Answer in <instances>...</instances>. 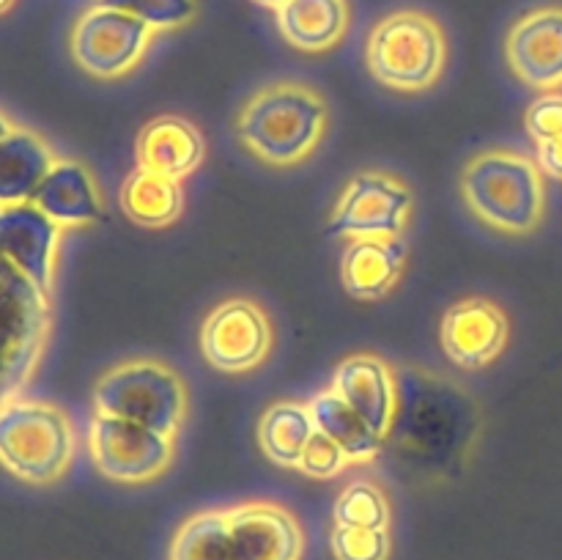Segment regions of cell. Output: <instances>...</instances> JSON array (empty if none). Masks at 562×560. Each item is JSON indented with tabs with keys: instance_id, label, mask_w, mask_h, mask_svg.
Returning <instances> with one entry per match:
<instances>
[{
	"instance_id": "obj_20",
	"label": "cell",
	"mask_w": 562,
	"mask_h": 560,
	"mask_svg": "<svg viewBox=\"0 0 562 560\" xmlns=\"http://www.w3.org/2000/svg\"><path fill=\"white\" fill-rule=\"evenodd\" d=\"M53 165V148L36 132L14 126L0 137V206L31 201Z\"/></svg>"
},
{
	"instance_id": "obj_23",
	"label": "cell",
	"mask_w": 562,
	"mask_h": 560,
	"mask_svg": "<svg viewBox=\"0 0 562 560\" xmlns=\"http://www.w3.org/2000/svg\"><path fill=\"white\" fill-rule=\"evenodd\" d=\"M119 203L121 212L140 228H168L184 212V190L181 181L137 168L121 184Z\"/></svg>"
},
{
	"instance_id": "obj_18",
	"label": "cell",
	"mask_w": 562,
	"mask_h": 560,
	"mask_svg": "<svg viewBox=\"0 0 562 560\" xmlns=\"http://www.w3.org/2000/svg\"><path fill=\"white\" fill-rule=\"evenodd\" d=\"M406 269V242L349 239L340 261V280L351 300L379 302L398 289Z\"/></svg>"
},
{
	"instance_id": "obj_14",
	"label": "cell",
	"mask_w": 562,
	"mask_h": 560,
	"mask_svg": "<svg viewBox=\"0 0 562 560\" xmlns=\"http://www.w3.org/2000/svg\"><path fill=\"white\" fill-rule=\"evenodd\" d=\"M60 231L64 228L31 201L0 206V256L49 296H53Z\"/></svg>"
},
{
	"instance_id": "obj_17",
	"label": "cell",
	"mask_w": 562,
	"mask_h": 560,
	"mask_svg": "<svg viewBox=\"0 0 562 560\" xmlns=\"http://www.w3.org/2000/svg\"><path fill=\"white\" fill-rule=\"evenodd\" d=\"M60 228H86L102 220L104 201L99 181L77 159H55L49 173L31 198Z\"/></svg>"
},
{
	"instance_id": "obj_11",
	"label": "cell",
	"mask_w": 562,
	"mask_h": 560,
	"mask_svg": "<svg viewBox=\"0 0 562 560\" xmlns=\"http://www.w3.org/2000/svg\"><path fill=\"white\" fill-rule=\"evenodd\" d=\"M201 351L223 373H250L269 360L274 327L267 307L252 296H225L201 324Z\"/></svg>"
},
{
	"instance_id": "obj_25",
	"label": "cell",
	"mask_w": 562,
	"mask_h": 560,
	"mask_svg": "<svg viewBox=\"0 0 562 560\" xmlns=\"http://www.w3.org/2000/svg\"><path fill=\"white\" fill-rule=\"evenodd\" d=\"M97 3L126 11L154 33L179 31L198 16V0H97Z\"/></svg>"
},
{
	"instance_id": "obj_5",
	"label": "cell",
	"mask_w": 562,
	"mask_h": 560,
	"mask_svg": "<svg viewBox=\"0 0 562 560\" xmlns=\"http://www.w3.org/2000/svg\"><path fill=\"white\" fill-rule=\"evenodd\" d=\"M366 66L373 80L390 91L423 93L442 80L448 36L426 11H393L368 33Z\"/></svg>"
},
{
	"instance_id": "obj_30",
	"label": "cell",
	"mask_w": 562,
	"mask_h": 560,
	"mask_svg": "<svg viewBox=\"0 0 562 560\" xmlns=\"http://www.w3.org/2000/svg\"><path fill=\"white\" fill-rule=\"evenodd\" d=\"M252 3H258V5H263V9H272V11H278L280 5L285 3V0H252Z\"/></svg>"
},
{
	"instance_id": "obj_16",
	"label": "cell",
	"mask_w": 562,
	"mask_h": 560,
	"mask_svg": "<svg viewBox=\"0 0 562 560\" xmlns=\"http://www.w3.org/2000/svg\"><path fill=\"white\" fill-rule=\"evenodd\" d=\"M206 157V141L201 130L184 115L165 113L146 121L135 137L137 168L148 173L184 181L195 173Z\"/></svg>"
},
{
	"instance_id": "obj_28",
	"label": "cell",
	"mask_w": 562,
	"mask_h": 560,
	"mask_svg": "<svg viewBox=\"0 0 562 560\" xmlns=\"http://www.w3.org/2000/svg\"><path fill=\"white\" fill-rule=\"evenodd\" d=\"M527 135L536 143L562 135V91H547L532 99L525 113Z\"/></svg>"
},
{
	"instance_id": "obj_10",
	"label": "cell",
	"mask_w": 562,
	"mask_h": 560,
	"mask_svg": "<svg viewBox=\"0 0 562 560\" xmlns=\"http://www.w3.org/2000/svg\"><path fill=\"white\" fill-rule=\"evenodd\" d=\"M154 31L132 14L93 3L77 16L69 33V53L86 75L121 80L146 58Z\"/></svg>"
},
{
	"instance_id": "obj_3",
	"label": "cell",
	"mask_w": 562,
	"mask_h": 560,
	"mask_svg": "<svg viewBox=\"0 0 562 560\" xmlns=\"http://www.w3.org/2000/svg\"><path fill=\"white\" fill-rule=\"evenodd\" d=\"M467 209L505 236L538 231L547 214V184L536 159L510 148H486L464 165L459 179Z\"/></svg>"
},
{
	"instance_id": "obj_2",
	"label": "cell",
	"mask_w": 562,
	"mask_h": 560,
	"mask_svg": "<svg viewBox=\"0 0 562 560\" xmlns=\"http://www.w3.org/2000/svg\"><path fill=\"white\" fill-rule=\"evenodd\" d=\"M329 104L307 82L280 80L258 88L241 102L234 130L247 154L269 168L307 163L329 132Z\"/></svg>"
},
{
	"instance_id": "obj_32",
	"label": "cell",
	"mask_w": 562,
	"mask_h": 560,
	"mask_svg": "<svg viewBox=\"0 0 562 560\" xmlns=\"http://www.w3.org/2000/svg\"><path fill=\"white\" fill-rule=\"evenodd\" d=\"M14 3L16 0H0V14H5V11H9Z\"/></svg>"
},
{
	"instance_id": "obj_21",
	"label": "cell",
	"mask_w": 562,
	"mask_h": 560,
	"mask_svg": "<svg viewBox=\"0 0 562 560\" xmlns=\"http://www.w3.org/2000/svg\"><path fill=\"white\" fill-rule=\"evenodd\" d=\"M307 406H311L316 432L333 439V443L349 456L351 467L371 464V461H376L379 456H382L384 439L379 437L371 428V423H368L360 412L351 410L333 388L313 395V399L307 401Z\"/></svg>"
},
{
	"instance_id": "obj_19",
	"label": "cell",
	"mask_w": 562,
	"mask_h": 560,
	"mask_svg": "<svg viewBox=\"0 0 562 560\" xmlns=\"http://www.w3.org/2000/svg\"><path fill=\"white\" fill-rule=\"evenodd\" d=\"M274 14L280 36L307 55H322L338 47L351 25L346 0H285Z\"/></svg>"
},
{
	"instance_id": "obj_9",
	"label": "cell",
	"mask_w": 562,
	"mask_h": 560,
	"mask_svg": "<svg viewBox=\"0 0 562 560\" xmlns=\"http://www.w3.org/2000/svg\"><path fill=\"white\" fill-rule=\"evenodd\" d=\"M88 453L99 475L108 481L146 486L173 467L176 437L93 412L88 423Z\"/></svg>"
},
{
	"instance_id": "obj_26",
	"label": "cell",
	"mask_w": 562,
	"mask_h": 560,
	"mask_svg": "<svg viewBox=\"0 0 562 560\" xmlns=\"http://www.w3.org/2000/svg\"><path fill=\"white\" fill-rule=\"evenodd\" d=\"M329 552L335 560H390L393 558V536L390 530L333 525Z\"/></svg>"
},
{
	"instance_id": "obj_4",
	"label": "cell",
	"mask_w": 562,
	"mask_h": 560,
	"mask_svg": "<svg viewBox=\"0 0 562 560\" xmlns=\"http://www.w3.org/2000/svg\"><path fill=\"white\" fill-rule=\"evenodd\" d=\"M93 412L179 437L190 415V388L170 362L132 357L97 379Z\"/></svg>"
},
{
	"instance_id": "obj_27",
	"label": "cell",
	"mask_w": 562,
	"mask_h": 560,
	"mask_svg": "<svg viewBox=\"0 0 562 560\" xmlns=\"http://www.w3.org/2000/svg\"><path fill=\"white\" fill-rule=\"evenodd\" d=\"M349 467V456H346L333 439L316 432L313 434L311 445L305 448V456H302L300 472L305 478H313V481H333V478L344 475Z\"/></svg>"
},
{
	"instance_id": "obj_22",
	"label": "cell",
	"mask_w": 562,
	"mask_h": 560,
	"mask_svg": "<svg viewBox=\"0 0 562 560\" xmlns=\"http://www.w3.org/2000/svg\"><path fill=\"white\" fill-rule=\"evenodd\" d=\"M316 434L311 406L302 401H274L258 421V448L272 464L300 472L302 456Z\"/></svg>"
},
{
	"instance_id": "obj_7",
	"label": "cell",
	"mask_w": 562,
	"mask_h": 560,
	"mask_svg": "<svg viewBox=\"0 0 562 560\" xmlns=\"http://www.w3.org/2000/svg\"><path fill=\"white\" fill-rule=\"evenodd\" d=\"M53 296L0 256V406L20 399L42 362Z\"/></svg>"
},
{
	"instance_id": "obj_8",
	"label": "cell",
	"mask_w": 562,
	"mask_h": 560,
	"mask_svg": "<svg viewBox=\"0 0 562 560\" xmlns=\"http://www.w3.org/2000/svg\"><path fill=\"white\" fill-rule=\"evenodd\" d=\"M415 217V192L401 176L368 168L349 179L329 217V234L346 239H398Z\"/></svg>"
},
{
	"instance_id": "obj_15",
	"label": "cell",
	"mask_w": 562,
	"mask_h": 560,
	"mask_svg": "<svg viewBox=\"0 0 562 560\" xmlns=\"http://www.w3.org/2000/svg\"><path fill=\"white\" fill-rule=\"evenodd\" d=\"M329 388L360 412L382 439L390 437L398 417V379L393 366L376 351H357L335 366Z\"/></svg>"
},
{
	"instance_id": "obj_29",
	"label": "cell",
	"mask_w": 562,
	"mask_h": 560,
	"mask_svg": "<svg viewBox=\"0 0 562 560\" xmlns=\"http://www.w3.org/2000/svg\"><path fill=\"white\" fill-rule=\"evenodd\" d=\"M536 163L543 176L562 181V135L552 137V141L536 143Z\"/></svg>"
},
{
	"instance_id": "obj_31",
	"label": "cell",
	"mask_w": 562,
	"mask_h": 560,
	"mask_svg": "<svg viewBox=\"0 0 562 560\" xmlns=\"http://www.w3.org/2000/svg\"><path fill=\"white\" fill-rule=\"evenodd\" d=\"M11 130H14V124H11V121L5 119L3 113H0V137H5V135H9Z\"/></svg>"
},
{
	"instance_id": "obj_12",
	"label": "cell",
	"mask_w": 562,
	"mask_h": 560,
	"mask_svg": "<svg viewBox=\"0 0 562 560\" xmlns=\"http://www.w3.org/2000/svg\"><path fill=\"white\" fill-rule=\"evenodd\" d=\"M439 340L453 366L481 371L505 355L510 340V318L488 296H464L445 311Z\"/></svg>"
},
{
	"instance_id": "obj_6",
	"label": "cell",
	"mask_w": 562,
	"mask_h": 560,
	"mask_svg": "<svg viewBox=\"0 0 562 560\" xmlns=\"http://www.w3.org/2000/svg\"><path fill=\"white\" fill-rule=\"evenodd\" d=\"M75 426L60 406L11 399L0 406V464L31 486H53L75 459Z\"/></svg>"
},
{
	"instance_id": "obj_13",
	"label": "cell",
	"mask_w": 562,
	"mask_h": 560,
	"mask_svg": "<svg viewBox=\"0 0 562 560\" xmlns=\"http://www.w3.org/2000/svg\"><path fill=\"white\" fill-rule=\"evenodd\" d=\"M505 60L519 82L536 91L562 88V5H538L510 25Z\"/></svg>"
},
{
	"instance_id": "obj_1",
	"label": "cell",
	"mask_w": 562,
	"mask_h": 560,
	"mask_svg": "<svg viewBox=\"0 0 562 560\" xmlns=\"http://www.w3.org/2000/svg\"><path fill=\"white\" fill-rule=\"evenodd\" d=\"M307 549L300 516L274 500L203 508L179 522L168 560H302Z\"/></svg>"
},
{
	"instance_id": "obj_24",
	"label": "cell",
	"mask_w": 562,
	"mask_h": 560,
	"mask_svg": "<svg viewBox=\"0 0 562 560\" xmlns=\"http://www.w3.org/2000/svg\"><path fill=\"white\" fill-rule=\"evenodd\" d=\"M333 522L344 527H366V530H390L393 527V505L382 483L371 478H357L340 489L333 505Z\"/></svg>"
}]
</instances>
